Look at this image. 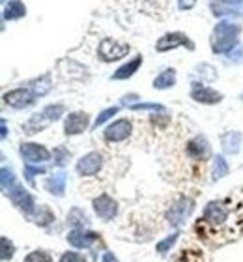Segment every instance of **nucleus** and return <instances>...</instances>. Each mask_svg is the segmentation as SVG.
I'll return each instance as SVG.
<instances>
[{
    "mask_svg": "<svg viewBox=\"0 0 243 262\" xmlns=\"http://www.w3.org/2000/svg\"><path fill=\"white\" fill-rule=\"evenodd\" d=\"M194 212V201L191 196H178L170 202V206L165 212V219L172 229H180L182 225L187 223V219L191 217V213Z\"/></svg>",
    "mask_w": 243,
    "mask_h": 262,
    "instance_id": "f257e3e1",
    "label": "nucleus"
},
{
    "mask_svg": "<svg viewBox=\"0 0 243 262\" xmlns=\"http://www.w3.org/2000/svg\"><path fill=\"white\" fill-rule=\"evenodd\" d=\"M6 196L10 199L11 204H13L25 217L32 219L34 215H36V212H38L39 206L36 204V199H34L32 193L28 191L23 184H17L15 187H11L10 191L6 193Z\"/></svg>",
    "mask_w": 243,
    "mask_h": 262,
    "instance_id": "f03ea898",
    "label": "nucleus"
},
{
    "mask_svg": "<svg viewBox=\"0 0 243 262\" xmlns=\"http://www.w3.org/2000/svg\"><path fill=\"white\" fill-rule=\"evenodd\" d=\"M230 217V210L227 208V204L223 201H210L202 210V223L211 227V229H219L225 227Z\"/></svg>",
    "mask_w": 243,
    "mask_h": 262,
    "instance_id": "7ed1b4c3",
    "label": "nucleus"
},
{
    "mask_svg": "<svg viewBox=\"0 0 243 262\" xmlns=\"http://www.w3.org/2000/svg\"><path fill=\"white\" fill-rule=\"evenodd\" d=\"M105 165V158L101 152H88L82 158H79V161L75 163V172L82 178H92V176L99 174V170Z\"/></svg>",
    "mask_w": 243,
    "mask_h": 262,
    "instance_id": "20e7f679",
    "label": "nucleus"
},
{
    "mask_svg": "<svg viewBox=\"0 0 243 262\" xmlns=\"http://www.w3.org/2000/svg\"><path fill=\"white\" fill-rule=\"evenodd\" d=\"M92 208H94V213H96L101 221H105V223L113 221L120 212L118 201L113 199L108 193H101V195H97L92 201Z\"/></svg>",
    "mask_w": 243,
    "mask_h": 262,
    "instance_id": "39448f33",
    "label": "nucleus"
},
{
    "mask_svg": "<svg viewBox=\"0 0 243 262\" xmlns=\"http://www.w3.org/2000/svg\"><path fill=\"white\" fill-rule=\"evenodd\" d=\"M131 47L127 43L116 41V39H103L97 47V55L103 62H114L129 55Z\"/></svg>",
    "mask_w": 243,
    "mask_h": 262,
    "instance_id": "423d86ee",
    "label": "nucleus"
},
{
    "mask_svg": "<svg viewBox=\"0 0 243 262\" xmlns=\"http://www.w3.org/2000/svg\"><path fill=\"white\" fill-rule=\"evenodd\" d=\"M19 154H21L23 161L28 165H43L53 156L43 144H38V142H21Z\"/></svg>",
    "mask_w": 243,
    "mask_h": 262,
    "instance_id": "0eeeda50",
    "label": "nucleus"
},
{
    "mask_svg": "<svg viewBox=\"0 0 243 262\" xmlns=\"http://www.w3.org/2000/svg\"><path fill=\"white\" fill-rule=\"evenodd\" d=\"M65 240L73 249L82 251V249H92L94 244L99 242V234L88 229H71L65 236Z\"/></svg>",
    "mask_w": 243,
    "mask_h": 262,
    "instance_id": "6e6552de",
    "label": "nucleus"
},
{
    "mask_svg": "<svg viewBox=\"0 0 243 262\" xmlns=\"http://www.w3.org/2000/svg\"><path fill=\"white\" fill-rule=\"evenodd\" d=\"M131 131H133V124L127 118H120L105 127L103 139L107 142H124L131 137Z\"/></svg>",
    "mask_w": 243,
    "mask_h": 262,
    "instance_id": "1a4fd4ad",
    "label": "nucleus"
},
{
    "mask_svg": "<svg viewBox=\"0 0 243 262\" xmlns=\"http://www.w3.org/2000/svg\"><path fill=\"white\" fill-rule=\"evenodd\" d=\"M34 99H36V96H34L30 86L15 88V90H10V92L4 94V103L13 107V109H27L34 103Z\"/></svg>",
    "mask_w": 243,
    "mask_h": 262,
    "instance_id": "9d476101",
    "label": "nucleus"
},
{
    "mask_svg": "<svg viewBox=\"0 0 243 262\" xmlns=\"http://www.w3.org/2000/svg\"><path fill=\"white\" fill-rule=\"evenodd\" d=\"M178 47H187V49H194V43L191 41V38H187L182 32H172L165 34L163 38H159V41L156 43V51L159 53H167L170 49H178Z\"/></svg>",
    "mask_w": 243,
    "mask_h": 262,
    "instance_id": "9b49d317",
    "label": "nucleus"
},
{
    "mask_svg": "<svg viewBox=\"0 0 243 262\" xmlns=\"http://www.w3.org/2000/svg\"><path fill=\"white\" fill-rule=\"evenodd\" d=\"M90 127V116L86 113H82V111H77V113H70V115L65 116V122H64V133L68 137H73V135H81L84 131Z\"/></svg>",
    "mask_w": 243,
    "mask_h": 262,
    "instance_id": "f8f14e48",
    "label": "nucleus"
},
{
    "mask_svg": "<svg viewBox=\"0 0 243 262\" xmlns=\"http://www.w3.org/2000/svg\"><path fill=\"white\" fill-rule=\"evenodd\" d=\"M191 98L196 101V103L202 105H217L223 101V94L213 90L210 86H204L200 82H193L191 84Z\"/></svg>",
    "mask_w": 243,
    "mask_h": 262,
    "instance_id": "ddd939ff",
    "label": "nucleus"
},
{
    "mask_svg": "<svg viewBox=\"0 0 243 262\" xmlns=\"http://www.w3.org/2000/svg\"><path fill=\"white\" fill-rule=\"evenodd\" d=\"M187 156L193 161H206L211 156L210 141L204 135H196L187 142Z\"/></svg>",
    "mask_w": 243,
    "mask_h": 262,
    "instance_id": "4468645a",
    "label": "nucleus"
},
{
    "mask_svg": "<svg viewBox=\"0 0 243 262\" xmlns=\"http://www.w3.org/2000/svg\"><path fill=\"white\" fill-rule=\"evenodd\" d=\"M65 186H68V174L65 170H56L51 176H47L43 182V189L49 195L62 199L65 195Z\"/></svg>",
    "mask_w": 243,
    "mask_h": 262,
    "instance_id": "2eb2a0df",
    "label": "nucleus"
},
{
    "mask_svg": "<svg viewBox=\"0 0 243 262\" xmlns=\"http://www.w3.org/2000/svg\"><path fill=\"white\" fill-rule=\"evenodd\" d=\"M241 32V27L232 21L217 23L211 34V41H221V39H238V34Z\"/></svg>",
    "mask_w": 243,
    "mask_h": 262,
    "instance_id": "dca6fc26",
    "label": "nucleus"
},
{
    "mask_svg": "<svg viewBox=\"0 0 243 262\" xmlns=\"http://www.w3.org/2000/svg\"><path fill=\"white\" fill-rule=\"evenodd\" d=\"M221 146L225 154H230V156L238 154L239 148H241V133L239 131H227V133H223Z\"/></svg>",
    "mask_w": 243,
    "mask_h": 262,
    "instance_id": "f3484780",
    "label": "nucleus"
},
{
    "mask_svg": "<svg viewBox=\"0 0 243 262\" xmlns=\"http://www.w3.org/2000/svg\"><path fill=\"white\" fill-rule=\"evenodd\" d=\"M141 66H142V56L137 55L131 62H127V64H124L122 68H118V70L114 71L113 79L114 81H124V79H129V77H133L137 71H139Z\"/></svg>",
    "mask_w": 243,
    "mask_h": 262,
    "instance_id": "a211bd4d",
    "label": "nucleus"
},
{
    "mask_svg": "<svg viewBox=\"0 0 243 262\" xmlns=\"http://www.w3.org/2000/svg\"><path fill=\"white\" fill-rule=\"evenodd\" d=\"M68 225H71L73 229H88L90 227V217L88 213L79 206H73L68 213Z\"/></svg>",
    "mask_w": 243,
    "mask_h": 262,
    "instance_id": "6ab92c4d",
    "label": "nucleus"
},
{
    "mask_svg": "<svg viewBox=\"0 0 243 262\" xmlns=\"http://www.w3.org/2000/svg\"><path fill=\"white\" fill-rule=\"evenodd\" d=\"M211 180L217 182V180H223V178H227L230 174V165L228 161L225 159V156H215L213 161H211Z\"/></svg>",
    "mask_w": 243,
    "mask_h": 262,
    "instance_id": "aec40b11",
    "label": "nucleus"
},
{
    "mask_svg": "<svg viewBox=\"0 0 243 262\" xmlns=\"http://www.w3.org/2000/svg\"><path fill=\"white\" fill-rule=\"evenodd\" d=\"M174 84H176V70H172V68L163 70L161 73L153 79V88H156V90H167V88H172Z\"/></svg>",
    "mask_w": 243,
    "mask_h": 262,
    "instance_id": "412c9836",
    "label": "nucleus"
},
{
    "mask_svg": "<svg viewBox=\"0 0 243 262\" xmlns=\"http://www.w3.org/2000/svg\"><path fill=\"white\" fill-rule=\"evenodd\" d=\"M49 124H51V122L45 118L43 113H36V115H32L30 118H28V122L23 127H25V133H28V135H34V133L43 131Z\"/></svg>",
    "mask_w": 243,
    "mask_h": 262,
    "instance_id": "4be33fe9",
    "label": "nucleus"
},
{
    "mask_svg": "<svg viewBox=\"0 0 243 262\" xmlns=\"http://www.w3.org/2000/svg\"><path fill=\"white\" fill-rule=\"evenodd\" d=\"M32 221L38 225V227H43V229H45V227H49L51 223H54V221H56V215L53 213V210H51V208L43 204V206L38 208V212H36V215L32 217Z\"/></svg>",
    "mask_w": 243,
    "mask_h": 262,
    "instance_id": "5701e85b",
    "label": "nucleus"
},
{
    "mask_svg": "<svg viewBox=\"0 0 243 262\" xmlns=\"http://www.w3.org/2000/svg\"><path fill=\"white\" fill-rule=\"evenodd\" d=\"M178 238H180V230L176 229V230L172 232V234H168L167 238H163V240L157 242V244H156V251H157V255H161V257L168 255V253L172 251L174 244L178 242Z\"/></svg>",
    "mask_w": 243,
    "mask_h": 262,
    "instance_id": "b1692460",
    "label": "nucleus"
},
{
    "mask_svg": "<svg viewBox=\"0 0 243 262\" xmlns=\"http://www.w3.org/2000/svg\"><path fill=\"white\" fill-rule=\"evenodd\" d=\"M27 15V8L23 4L21 0H10V4L6 6V11H4V17L6 19H21V17Z\"/></svg>",
    "mask_w": 243,
    "mask_h": 262,
    "instance_id": "393cba45",
    "label": "nucleus"
},
{
    "mask_svg": "<svg viewBox=\"0 0 243 262\" xmlns=\"http://www.w3.org/2000/svg\"><path fill=\"white\" fill-rule=\"evenodd\" d=\"M0 182H2V191L4 193H8L11 187H15L17 184H19L15 172H13V169H10V167H2V170H0Z\"/></svg>",
    "mask_w": 243,
    "mask_h": 262,
    "instance_id": "a878e982",
    "label": "nucleus"
},
{
    "mask_svg": "<svg viewBox=\"0 0 243 262\" xmlns=\"http://www.w3.org/2000/svg\"><path fill=\"white\" fill-rule=\"evenodd\" d=\"M45 115V118H47L49 122H56L60 120L62 116H64L65 113V107L62 103H53V105H47V107H43V111H41Z\"/></svg>",
    "mask_w": 243,
    "mask_h": 262,
    "instance_id": "bb28decb",
    "label": "nucleus"
},
{
    "mask_svg": "<svg viewBox=\"0 0 243 262\" xmlns=\"http://www.w3.org/2000/svg\"><path fill=\"white\" fill-rule=\"evenodd\" d=\"M32 92L36 98H41V96H45V94L51 90V79H49V75H43L39 77V79H36V81L32 82Z\"/></svg>",
    "mask_w": 243,
    "mask_h": 262,
    "instance_id": "cd10ccee",
    "label": "nucleus"
},
{
    "mask_svg": "<svg viewBox=\"0 0 243 262\" xmlns=\"http://www.w3.org/2000/svg\"><path fill=\"white\" fill-rule=\"evenodd\" d=\"M53 158H54V165H56V167H65L71 158V152L65 146H56L53 150Z\"/></svg>",
    "mask_w": 243,
    "mask_h": 262,
    "instance_id": "c85d7f7f",
    "label": "nucleus"
},
{
    "mask_svg": "<svg viewBox=\"0 0 243 262\" xmlns=\"http://www.w3.org/2000/svg\"><path fill=\"white\" fill-rule=\"evenodd\" d=\"M0 244H2V262H8L15 257V244L8 238V236H2L0 238Z\"/></svg>",
    "mask_w": 243,
    "mask_h": 262,
    "instance_id": "c756f323",
    "label": "nucleus"
},
{
    "mask_svg": "<svg viewBox=\"0 0 243 262\" xmlns=\"http://www.w3.org/2000/svg\"><path fill=\"white\" fill-rule=\"evenodd\" d=\"M45 167L43 165H28L25 163V180L30 184V186H34V178L39 174H45Z\"/></svg>",
    "mask_w": 243,
    "mask_h": 262,
    "instance_id": "7c9ffc66",
    "label": "nucleus"
},
{
    "mask_svg": "<svg viewBox=\"0 0 243 262\" xmlns=\"http://www.w3.org/2000/svg\"><path fill=\"white\" fill-rule=\"evenodd\" d=\"M120 113V107L118 105H114V107H108V109H105V111H101V113H99V115H97V118L96 120H94V124L92 126L94 127H99V126H103V124H105V122H108L111 120V118H113V116H116Z\"/></svg>",
    "mask_w": 243,
    "mask_h": 262,
    "instance_id": "2f4dec72",
    "label": "nucleus"
},
{
    "mask_svg": "<svg viewBox=\"0 0 243 262\" xmlns=\"http://www.w3.org/2000/svg\"><path fill=\"white\" fill-rule=\"evenodd\" d=\"M23 262H54V260L45 249H34V251H30L27 257L23 258Z\"/></svg>",
    "mask_w": 243,
    "mask_h": 262,
    "instance_id": "473e14b6",
    "label": "nucleus"
},
{
    "mask_svg": "<svg viewBox=\"0 0 243 262\" xmlns=\"http://www.w3.org/2000/svg\"><path fill=\"white\" fill-rule=\"evenodd\" d=\"M58 262H86V257L79 251H65L60 255Z\"/></svg>",
    "mask_w": 243,
    "mask_h": 262,
    "instance_id": "72a5a7b5",
    "label": "nucleus"
},
{
    "mask_svg": "<svg viewBox=\"0 0 243 262\" xmlns=\"http://www.w3.org/2000/svg\"><path fill=\"white\" fill-rule=\"evenodd\" d=\"M131 111H163V105L159 103H135V105H131L129 107Z\"/></svg>",
    "mask_w": 243,
    "mask_h": 262,
    "instance_id": "f704fd0d",
    "label": "nucleus"
},
{
    "mask_svg": "<svg viewBox=\"0 0 243 262\" xmlns=\"http://www.w3.org/2000/svg\"><path fill=\"white\" fill-rule=\"evenodd\" d=\"M194 4H196V0H180L178 8H180V10H191Z\"/></svg>",
    "mask_w": 243,
    "mask_h": 262,
    "instance_id": "c9c22d12",
    "label": "nucleus"
},
{
    "mask_svg": "<svg viewBox=\"0 0 243 262\" xmlns=\"http://www.w3.org/2000/svg\"><path fill=\"white\" fill-rule=\"evenodd\" d=\"M101 262H120V260L114 257L113 251H105V253H103V257H101Z\"/></svg>",
    "mask_w": 243,
    "mask_h": 262,
    "instance_id": "e433bc0d",
    "label": "nucleus"
},
{
    "mask_svg": "<svg viewBox=\"0 0 243 262\" xmlns=\"http://www.w3.org/2000/svg\"><path fill=\"white\" fill-rule=\"evenodd\" d=\"M8 135V127H6V120H2V139H6Z\"/></svg>",
    "mask_w": 243,
    "mask_h": 262,
    "instance_id": "4c0bfd02",
    "label": "nucleus"
}]
</instances>
